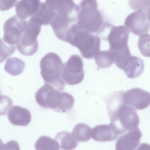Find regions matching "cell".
<instances>
[{"mask_svg":"<svg viewBox=\"0 0 150 150\" xmlns=\"http://www.w3.org/2000/svg\"><path fill=\"white\" fill-rule=\"evenodd\" d=\"M129 33V30L125 25L116 26L111 24L106 39L110 45L109 50L117 51L128 47Z\"/></svg>","mask_w":150,"mask_h":150,"instance_id":"obj_10","label":"cell"},{"mask_svg":"<svg viewBox=\"0 0 150 150\" xmlns=\"http://www.w3.org/2000/svg\"><path fill=\"white\" fill-rule=\"evenodd\" d=\"M8 117L11 124L17 126H27L31 120V115L29 110L18 105L13 106L10 108Z\"/></svg>","mask_w":150,"mask_h":150,"instance_id":"obj_18","label":"cell"},{"mask_svg":"<svg viewBox=\"0 0 150 150\" xmlns=\"http://www.w3.org/2000/svg\"><path fill=\"white\" fill-rule=\"evenodd\" d=\"M98 6L95 0L81 1L76 22L81 28L93 34L100 33L103 30L107 22L104 21Z\"/></svg>","mask_w":150,"mask_h":150,"instance_id":"obj_4","label":"cell"},{"mask_svg":"<svg viewBox=\"0 0 150 150\" xmlns=\"http://www.w3.org/2000/svg\"><path fill=\"white\" fill-rule=\"evenodd\" d=\"M143 61L132 54L122 63L119 68L124 71L128 78H135L139 76L144 69Z\"/></svg>","mask_w":150,"mask_h":150,"instance_id":"obj_14","label":"cell"},{"mask_svg":"<svg viewBox=\"0 0 150 150\" xmlns=\"http://www.w3.org/2000/svg\"><path fill=\"white\" fill-rule=\"evenodd\" d=\"M123 92H113L107 98L106 107L111 124L120 135L137 128L139 119L134 108L125 104Z\"/></svg>","mask_w":150,"mask_h":150,"instance_id":"obj_1","label":"cell"},{"mask_svg":"<svg viewBox=\"0 0 150 150\" xmlns=\"http://www.w3.org/2000/svg\"><path fill=\"white\" fill-rule=\"evenodd\" d=\"M56 14L45 1L41 2L38 11L29 20L41 26L50 25Z\"/></svg>","mask_w":150,"mask_h":150,"instance_id":"obj_19","label":"cell"},{"mask_svg":"<svg viewBox=\"0 0 150 150\" xmlns=\"http://www.w3.org/2000/svg\"><path fill=\"white\" fill-rule=\"evenodd\" d=\"M45 1L57 14L76 21L79 6L72 0H46Z\"/></svg>","mask_w":150,"mask_h":150,"instance_id":"obj_12","label":"cell"},{"mask_svg":"<svg viewBox=\"0 0 150 150\" xmlns=\"http://www.w3.org/2000/svg\"><path fill=\"white\" fill-rule=\"evenodd\" d=\"M0 9L1 11L8 10L15 5L16 0L4 1L0 0Z\"/></svg>","mask_w":150,"mask_h":150,"instance_id":"obj_29","label":"cell"},{"mask_svg":"<svg viewBox=\"0 0 150 150\" xmlns=\"http://www.w3.org/2000/svg\"><path fill=\"white\" fill-rule=\"evenodd\" d=\"M60 148L63 150H73L78 146V142L73 137L71 133L67 131L58 132L55 137Z\"/></svg>","mask_w":150,"mask_h":150,"instance_id":"obj_20","label":"cell"},{"mask_svg":"<svg viewBox=\"0 0 150 150\" xmlns=\"http://www.w3.org/2000/svg\"><path fill=\"white\" fill-rule=\"evenodd\" d=\"M94 58L96 63L100 68H108L114 62L113 54L109 50H99L95 54Z\"/></svg>","mask_w":150,"mask_h":150,"instance_id":"obj_23","label":"cell"},{"mask_svg":"<svg viewBox=\"0 0 150 150\" xmlns=\"http://www.w3.org/2000/svg\"><path fill=\"white\" fill-rule=\"evenodd\" d=\"M41 26L29 20L26 21L24 31L16 45L17 50L22 54L31 56L36 52L38 47L37 37Z\"/></svg>","mask_w":150,"mask_h":150,"instance_id":"obj_6","label":"cell"},{"mask_svg":"<svg viewBox=\"0 0 150 150\" xmlns=\"http://www.w3.org/2000/svg\"><path fill=\"white\" fill-rule=\"evenodd\" d=\"M41 2L37 0H22L18 1L15 5L17 16L21 20H26L34 15L38 10Z\"/></svg>","mask_w":150,"mask_h":150,"instance_id":"obj_17","label":"cell"},{"mask_svg":"<svg viewBox=\"0 0 150 150\" xmlns=\"http://www.w3.org/2000/svg\"><path fill=\"white\" fill-rule=\"evenodd\" d=\"M36 150H59L60 146L55 140L47 136L40 137L35 145Z\"/></svg>","mask_w":150,"mask_h":150,"instance_id":"obj_24","label":"cell"},{"mask_svg":"<svg viewBox=\"0 0 150 150\" xmlns=\"http://www.w3.org/2000/svg\"><path fill=\"white\" fill-rule=\"evenodd\" d=\"M63 65L60 57L52 52L45 54L40 63V74L45 83L52 85L60 91H63L65 87L61 77Z\"/></svg>","mask_w":150,"mask_h":150,"instance_id":"obj_5","label":"cell"},{"mask_svg":"<svg viewBox=\"0 0 150 150\" xmlns=\"http://www.w3.org/2000/svg\"><path fill=\"white\" fill-rule=\"evenodd\" d=\"M119 135L118 132L110 124L97 125L93 128L92 131V139L98 142L113 141Z\"/></svg>","mask_w":150,"mask_h":150,"instance_id":"obj_16","label":"cell"},{"mask_svg":"<svg viewBox=\"0 0 150 150\" xmlns=\"http://www.w3.org/2000/svg\"><path fill=\"white\" fill-rule=\"evenodd\" d=\"M66 42L76 47L84 58L91 59L99 51L100 40L96 35L84 30L76 23L69 30Z\"/></svg>","mask_w":150,"mask_h":150,"instance_id":"obj_3","label":"cell"},{"mask_svg":"<svg viewBox=\"0 0 150 150\" xmlns=\"http://www.w3.org/2000/svg\"><path fill=\"white\" fill-rule=\"evenodd\" d=\"M35 98L38 104L43 108H51L59 112L68 111L74 103L72 95L59 91L52 85L46 83L36 92Z\"/></svg>","mask_w":150,"mask_h":150,"instance_id":"obj_2","label":"cell"},{"mask_svg":"<svg viewBox=\"0 0 150 150\" xmlns=\"http://www.w3.org/2000/svg\"><path fill=\"white\" fill-rule=\"evenodd\" d=\"M26 21L21 19L16 15L7 20L3 25V41L10 45L16 46L24 31Z\"/></svg>","mask_w":150,"mask_h":150,"instance_id":"obj_8","label":"cell"},{"mask_svg":"<svg viewBox=\"0 0 150 150\" xmlns=\"http://www.w3.org/2000/svg\"><path fill=\"white\" fill-rule=\"evenodd\" d=\"M124 103L138 110L144 109L150 105V94L139 88L127 90L123 96Z\"/></svg>","mask_w":150,"mask_h":150,"instance_id":"obj_11","label":"cell"},{"mask_svg":"<svg viewBox=\"0 0 150 150\" xmlns=\"http://www.w3.org/2000/svg\"><path fill=\"white\" fill-rule=\"evenodd\" d=\"M84 76L82 59L77 54L71 55L67 61L63 64L62 78L66 83L75 85L81 82Z\"/></svg>","mask_w":150,"mask_h":150,"instance_id":"obj_7","label":"cell"},{"mask_svg":"<svg viewBox=\"0 0 150 150\" xmlns=\"http://www.w3.org/2000/svg\"><path fill=\"white\" fill-rule=\"evenodd\" d=\"M128 4L132 9L141 11L146 13L150 9V0H129Z\"/></svg>","mask_w":150,"mask_h":150,"instance_id":"obj_27","label":"cell"},{"mask_svg":"<svg viewBox=\"0 0 150 150\" xmlns=\"http://www.w3.org/2000/svg\"><path fill=\"white\" fill-rule=\"evenodd\" d=\"M138 127L129 131L120 136L116 142V150H136L142 137Z\"/></svg>","mask_w":150,"mask_h":150,"instance_id":"obj_13","label":"cell"},{"mask_svg":"<svg viewBox=\"0 0 150 150\" xmlns=\"http://www.w3.org/2000/svg\"><path fill=\"white\" fill-rule=\"evenodd\" d=\"M25 67L24 62L16 57L7 59L5 65V71L10 74L16 76L21 74Z\"/></svg>","mask_w":150,"mask_h":150,"instance_id":"obj_22","label":"cell"},{"mask_svg":"<svg viewBox=\"0 0 150 150\" xmlns=\"http://www.w3.org/2000/svg\"><path fill=\"white\" fill-rule=\"evenodd\" d=\"M138 46L141 54L146 57H150V34L146 33L139 37Z\"/></svg>","mask_w":150,"mask_h":150,"instance_id":"obj_25","label":"cell"},{"mask_svg":"<svg viewBox=\"0 0 150 150\" xmlns=\"http://www.w3.org/2000/svg\"><path fill=\"white\" fill-rule=\"evenodd\" d=\"M148 19L150 22V9H149L146 12Z\"/></svg>","mask_w":150,"mask_h":150,"instance_id":"obj_31","label":"cell"},{"mask_svg":"<svg viewBox=\"0 0 150 150\" xmlns=\"http://www.w3.org/2000/svg\"><path fill=\"white\" fill-rule=\"evenodd\" d=\"M92 129L87 125L79 123L73 129L71 134L74 139L78 142H86L92 137Z\"/></svg>","mask_w":150,"mask_h":150,"instance_id":"obj_21","label":"cell"},{"mask_svg":"<svg viewBox=\"0 0 150 150\" xmlns=\"http://www.w3.org/2000/svg\"><path fill=\"white\" fill-rule=\"evenodd\" d=\"M137 150H150V145L146 143L142 144Z\"/></svg>","mask_w":150,"mask_h":150,"instance_id":"obj_30","label":"cell"},{"mask_svg":"<svg viewBox=\"0 0 150 150\" xmlns=\"http://www.w3.org/2000/svg\"><path fill=\"white\" fill-rule=\"evenodd\" d=\"M76 23L69 18L57 14L50 25L56 37L60 40L65 42L69 30Z\"/></svg>","mask_w":150,"mask_h":150,"instance_id":"obj_15","label":"cell"},{"mask_svg":"<svg viewBox=\"0 0 150 150\" xmlns=\"http://www.w3.org/2000/svg\"><path fill=\"white\" fill-rule=\"evenodd\" d=\"M16 46L10 45L5 42L2 39L0 40V62H3L15 52Z\"/></svg>","mask_w":150,"mask_h":150,"instance_id":"obj_26","label":"cell"},{"mask_svg":"<svg viewBox=\"0 0 150 150\" xmlns=\"http://www.w3.org/2000/svg\"><path fill=\"white\" fill-rule=\"evenodd\" d=\"M0 150H20L19 145L15 141H11L4 144L1 141Z\"/></svg>","mask_w":150,"mask_h":150,"instance_id":"obj_28","label":"cell"},{"mask_svg":"<svg viewBox=\"0 0 150 150\" xmlns=\"http://www.w3.org/2000/svg\"><path fill=\"white\" fill-rule=\"evenodd\" d=\"M124 25L134 34L140 35L148 33L150 22L146 12L136 11L129 15L125 19Z\"/></svg>","mask_w":150,"mask_h":150,"instance_id":"obj_9","label":"cell"}]
</instances>
